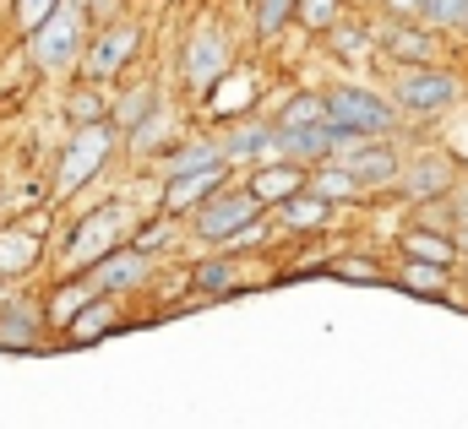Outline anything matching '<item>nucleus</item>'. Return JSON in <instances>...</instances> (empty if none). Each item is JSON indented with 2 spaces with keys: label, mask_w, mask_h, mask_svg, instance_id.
Wrapping results in <instances>:
<instances>
[{
  "label": "nucleus",
  "mask_w": 468,
  "mask_h": 429,
  "mask_svg": "<svg viewBox=\"0 0 468 429\" xmlns=\"http://www.w3.org/2000/svg\"><path fill=\"white\" fill-rule=\"evenodd\" d=\"M294 22V0H256V38H278Z\"/></svg>",
  "instance_id": "obj_21"
},
{
  "label": "nucleus",
  "mask_w": 468,
  "mask_h": 429,
  "mask_svg": "<svg viewBox=\"0 0 468 429\" xmlns=\"http://www.w3.org/2000/svg\"><path fill=\"white\" fill-rule=\"evenodd\" d=\"M120 147V125L115 120H88V125H77V136L60 147V174H55V191L60 196H77L104 163H110V152Z\"/></svg>",
  "instance_id": "obj_2"
},
{
  "label": "nucleus",
  "mask_w": 468,
  "mask_h": 429,
  "mask_svg": "<svg viewBox=\"0 0 468 429\" xmlns=\"http://www.w3.org/2000/svg\"><path fill=\"white\" fill-rule=\"evenodd\" d=\"M27 44H33V60H38L44 71L77 66V55H82V44H88V5H82V0H55L49 16L27 33Z\"/></svg>",
  "instance_id": "obj_1"
},
{
  "label": "nucleus",
  "mask_w": 468,
  "mask_h": 429,
  "mask_svg": "<svg viewBox=\"0 0 468 429\" xmlns=\"http://www.w3.org/2000/svg\"><path fill=\"white\" fill-rule=\"evenodd\" d=\"M409 256H420V261H441V267H452V239H431V228H409Z\"/></svg>",
  "instance_id": "obj_23"
},
{
  "label": "nucleus",
  "mask_w": 468,
  "mask_h": 429,
  "mask_svg": "<svg viewBox=\"0 0 468 429\" xmlns=\"http://www.w3.org/2000/svg\"><path fill=\"white\" fill-rule=\"evenodd\" d=\"M311 120H327L322 93H300V99H289V109L278 114V125H272V131H294V125H311Z\"/></svg>",
  "instance_id": "obj_22"
},
{
  "label": "nucleus",
  "mask_w": 468,
  "mask_h": 429,
  "mask_svg": "<svg viewBox=\"0 0 468 429\" xmlns=\"http://www.w3.org/2000/svg\"><path fill=\"white\" fill-rule=\"evenodd\" d=\"M147 277V250H136V245H125V250H104L99 261H88V288L93 294H125V288H136Z\"/></svg>",
  "instance_id": "obj_8"
},
{
  "label": "nucleus",
  "mask_w": 468,
  "mask_h": 429,
  "mask_svg": "<svg viewBox=\"0 0 468 429\" xmlns=\"http://www.w3.org/2000/svg\"><path fill=\"white\" fill-rule=\"evenodd\" d=\"M33 256H38V239L33 234H22V228H5L0 234V272H22V267H33Z\"/></svg>",
  "instance_id": "obj_19"
},
{
  "label": "nucleus",
  "mask_w": 468,
  "mask_h": 429,
  "mask_svg": "<svg viewBox=\"0 0 468 429\" xmlns=\"http://www.w3.org/2000/svg\"><path fill=\"white\" fill-rule=\"evenodd\" d=\"M305 191H316L322 202H354V196H365V185L354 180L344 163H322V158H316V174L305 180Z\"/></svg>",
  "instance_id": "obj_15"
},
{
  "label": "nucleus",
  "mask_w": 468,
  "mask_h": 429,
  "mask_svg": "<svg viewBox=\"0 0 468 429\" xmlns=\"http://www.w3.org/2000/svg\"><path fill=\"white\" fill-rule=\"evenodd\" d=\"M256 217H261V202H256L250 191H229V196L202 202L197 234H202L207 245H229L234 234H256Z\"/></svg>",
  "instance_id": "obj_4"
},
{
  "label": "nucleus",
  "mask_w": 468,
  "mask_h": 429,
  "mask_svg": "<svg viewBox=\"0 0 468 429\" xmlns=\"http://www.w3.org/2000/svg\"><path fill=\"white\" fill-rule=\"evenodd\" d=\"M82 299H93V288H88V283H82V288H66V294H55V305H49V316H55V321H71Z\"/></svg>",
  "instance_id": "obj_31"
},
{
  "label": "nucleus",
  "mask_w": 468,
  "mask_h": 429,
  "mask_svg": "<svg viewBox=\"0 0 468 429\" xmlns=\"http://www.w3.org/2000/svg\"><path fill=\"white\" fill-rule=\"evenodd\" d=\"M447 185H452V174H447L441 163L409 169V196H414V202H425V196H436V191H447Z\"/></svg>",
  "instance_id": "obj_24"
},
{
  "label": "nucleus",
  "mask_w": 468,
  "mask_h": 429,
  "mask_svg": "<svg viewBox=\"0 0 468 429\" xmlns=\"http://www.w3.org/2000/svg\"><path fill=\"white\" fill-rule=\"evenodd\" d=\"M33 316L27 310H11V316H0V348H33Z\"/></svg>",
  "instance_id": "obj_28"
},
{
  "label": "nucleus",
  "mask_w": 468,
  "mask_h": 429,
  "mask_svg": "<svg viewBox=\"0 0 468 429\" xmlns=\"http://www.w3.org/2000/svg\"><path fill=\"white\" fill-rule=\"evenodd\" d=\"M49 5H55V0H16V27H22V33H33V27L49 16Z\"/></svg>",
  "instance_id": "obj_32"
},
{
  "label": "nucleus",
  "mask_w": 468,
  "mask_h": 429,
  "mask_svg": "<svg viewBox=\"0 0 468 429\" xmlns=\"http://www.w3.org/2000/svg\"><path fill=\"white\" fill-rule=\"evenodd\" d=\"M344 141H354V136L344 125H333V120H311V125H294V131H272V147L283 158H327Z\"/></svg>",
  "instance_id": "obj_9"
},
{
  "label": "nucleus",
  "mask_w": 468,
  "mask_h": 429,
  "mask_svg": "<svg viewBox=\"0 0 468 429\" xmlns=\"http://www.w3.org/2000/svg\"><path fill=\"white\" fill-rule=\"evenodd\" d=\"M344 169H349L359 185H387V180H398V174H403V169H398V152H392V147H381V141H370V136L344 141Z\"/></svg>",
  "instance_id": "obj_11"
},
{
  "label": "nucleus",
  "mask_w": 468,
  "mask_h": 429,
  "mask_svg": "<svg viewBox=\"0 0 468 429\" xmlns=\"http://www.w3.org/2000/svg\"><path fill=\"white\" fill-rule=\"evenodd\" d=\"M197 283H202L207 294H224V288L234 283V261H207V267L197 272Z\"/></svg>",
  "instance_id": "obj_29"
},
{
  "label": "nucleus",
  "mask_w": 468,
  "mask_h": 429,
  "mask_svg": "<svg viewBox=\"0 0 468 429\" xmlns=\"http://www.w3.org/2000/svg\"><path fill=\"white\" fill-rule=\"evenodd\" d=\"M420 16H425L431 27H458V22L468 16V0H425Z\"/></svg>",
  "instance_id": "obj_27"
},
{
  "label": "nucleus",
  "mask_w": 468,
  "mask_h": 429,
  "mask_svg": "<svg viewBox=\"0 0 468 429\" xmlns=\"http://www.w3.org/2000/svg\"><path fill=\"white\" fill-rule=\"evenodd\" d=\"M153 104H158V93H153V88H142V93H131V99H125V109L115 114V125H131V120H136L142 109H153Z\"/></svg>",
  "instance_id": "obj_33"
},
{
  "label": "nucleus",
  "mask_w": 468,
  "mask_h": 429,
  "mask_svg": "<svg viewBox=\"0 0 468 429\" xmlns=\"http://www.w3.org/2000/svg\"><path fill=\"white\" fill-rule=\"evenodd\" d=\"M136 55V27H125V22H104V33L93 38V44H82V77L88 82H110L125 71V60Z\"/></svg>",
  "instance_id": "obj_6"
},
{
  "label": "nucleus",
  "mask_w": 468,
  "mask_h": 429,
  "mask_svg": "<svg viewBox=\"0 0 468 429\" xmlns=\"http://www.w3.org/2000/svg\"><path fill=\"white\" fill-rule=\"evenodd\" d=\"M120 228H125V213H120V207H99V213H88L82 223H77L71 245H66V267H88V261H99L104 250H115Z\"/></svg>",
  "instance_id": "obj_7"
},
{
  "label": "nucleus",
  "mask_w": 468,
  "mask_h": 429,
  "mask_svg": "<svg viewBox=\"0 0 468 429\" xmlns=\"http://www.w3.org/2000/svg\"><path fill=\"white\" fill-rule=\"evenodd\" d=\"M115 321H120L115 305H110L104 294H93V299H82V305H77V316H71V326H66V331H71V342H93L99 331H110Z\"/></svg>",
  "instance_id": "obj_17"
},
{
  "label": "nucleus",
  "mask_w": 468,
  "mask_h": 429,
  "mask_svg": "<svg viewBox=\"0 0 468 429\" xmlns=\"http://www.w3.org/2000/svg\"><path fill=\"white\" fill-rule=\"evenodd\" d=\"M93 88H99V82H88V88H77V93L66 99V114H71L77 125H88V120H104V99H99Z\"/></svg>",
  "instance_id": "obj_26"
},
{
  "label": "nucleus",
  "mask_w": 468,
  "mask_h": 429,
  "mask_svg": "<svg viewBox=\"0 0 468 429\" xmlns=\"http://www.w3.org/2000/svg\"><path fill=\"white\" fill-rule=\"evenodd\" d=\"M344 272H349V277H376V267H370V261H344Z\"/></svg>",
  "instance_id": "obj_36"
},
{
  "label": "nucleus",
  "mask_w": 468,
  "mask_h": 429,
  "mask_svg": "<svg viewBox=\"0 0 468 429\" xmlns=\"http://www.w3.org/2000/svg\"><path fill=\"white\" fill-rule=\"evenodd\" d=\"M381 5H387L392 16H420V5H425V0H381Z\"/></svg>",
  "instance_id": "obj_35"
},
{
  "label": "nucleus",
  "mask_w": 468,
  "mask_h": 429,
  "mask_svg": "<svg viewBox=\"0 0 468 429\" xmlns=\"http://www.w3.org/2000/svg\"><path fill=\"white\" fill-rule=\"evenodd\" d=\"M381 49H387L392 60H431V55H436V38H431L425 27H414L409 16H392V27L381 33Z\"/></svg>",
  "instance_id": "obj_13"
},
{
  "label": "nucleus",
  "mask_w": 468,
  "mask_h": 429,
  "mask_svg": "<svg viewBox=\"0 0 468 429\" xmlns=\"http://www.w3.org/2000/svg\"><path fill=\"white\" fill-rule=\"evenodd\" d=\"M218 185H224V163H207V169H186V174H169L164 207H169V213H191V207H202V202H207Z\"/></svg>",
  "instance_id": "obj_12"
},
{
  "label": "nucleus",
  "mask_w": 468,
  "mask_h": 429,
  "mask_svg": "<svg viewBox=\"0 0 468 429\" xmlns=\"http://www.w3.org/2000/svg\"><path fill=\"white\" fill-rule=\"evenodd\" d=\"M458 77H447V71H431V66H414V71H403L398 77V88H392V99L403 114H436V109L458 104Z\"/></svg>",
  "instance_id": "obj_5"
},
{
  "label": "nucleus",
  "mask_w": 468,
  "mask_h": 429,
  "mask_svg": "<svg viewBox=\"0 0 468 429\" xmlns=\"http://www.w3.org/2000/svg\"><path fill=\"white\" fill-rule=\"evenodd\" d=\"M403 283H409L414 294H441V288H447V267H441V261H420V256H409Z\"/></svg>",
  "instance_id": "obj_20"
},
{
  "label": "nucleus",
  "mask_w": 468,
  "mask_h": 429,
  "mask_svg": "<svg viewBox=\"0 0 468 429\" xmlns=\"http://www.w3.org/2000/svg\"><path fill=\"white\" fill-rule=\"evenodd\" d=\"M458 27H468V16H463V22H458Z\"/></svg>",
  "instance_id": "obj_37"
},
{
  "label": "nucleus",
  "mask_w": 468,
  "mask_h": 429,
  "mask_svg": "<svg viewBox=\"0 0 468 429\" xmlns=\"http://www.w3.org/2000/svg\"><path fill=\"white\" fill-rule=\"evenodd\" d=\"M338 11H344V0H294V16L305 27H316V33H327L338 22Z\"/></svg>",
  "instance_id": "obj_25"
},
{
  "label": "nucleus",
  "mask_w": 468,
  "mask_h": 429,
  "mask_svg": "<svg viewBox=\"0 0 468 429\" xmlns=\"http://www.w3.org/2000/svg\"><path fill=\"white\" fill-rule=\"evenodd\" d=\"M82 5H88V22H115L125 0H82Z\"/></svg>",
  "instance_id": "obj_34"
},
{
  "label": "nucleus",
  "mask_w": 468,
  "mask_h": 429,
  "mask_svg": "<svg viewBox=\"0 0 468 429\" xmlns=\"http://www.w3.org/2000/svg\"><path fill=\"white\" fill-rule=\"evenodd\" d=\"M327 33H333V49H338V55H365V49H370V38H365L359 27H338V22H333Z\"/></svg>",
  "instance_id": "obj_30"
},
{
  "label": "nucleus",
  "mask_w": 468,
  "mask_h": 429,
  "mask_svg": "<svg viewBox=\"0 0 468 429\" xmlns=\"http://www.w3.org/2000/svg\"><path fill=\"white\" fill-rule=\"evenodd\" d=\"M322 104H327V120L344 125L349 136H387L398 125V109L381 104L370 88H333L322 93Z\"/></svg>",
  "instance_id": "obj_3"
},
{
  "label": "nucleus",
  "mask_w": 468,
  "mask_h": 429,
  "mask_svg": "<svg viewBox=\"0 0 468 429\" xmlns=\"http://www.w3.org/2000/svg\"><path fill=\"white\" fill-rule=\"evenodd\" d=\"M300 185H305V169L289 158V163H267V169L250 180V196H256L261 207H278V202H283V196H294Z\"/></svg>",
  "instance_id": "obj_14"
},
{
  "label": "nucleus",
  "mask_w": 468,
  "mask_h": 429,
  "mask_svg": "<svg viewBox=\"0 0 468 429\" xmlns=\"http://www.w3.org/2000/svg\"><path fill=\"white\" fill-rule=\"evenodd\" d=\"M218 147H224V163H229V158H256V152L272 147V125H234Z\"/></svg>",
  "instance_id": "obj_18"
},
{
  "label": "nucleus",
  "mask_w": 468,
  "mask_h": 429,
  "mask_svg": "<svg viewBox=\"0 0 468 429\" xmlns=\"http://www.w3.org/2000/svg\"><path fill=\"white\" fill-rule=\"evenodd\" d=\"M327 213H333V202H322V196H316V191H305V185H300L294 196H283V202H278V217H283L289 228H322Z\"/></svg>",
  "instance_id": "obj_16"
},
{
  "label": "nucleus",
  "mask_w": 468,
  "mask_h": 429,
  "mask_svg": "<svg viewBox=\"0 0 468 429\" xmlns=\"http://www.w3.org/2000/svg\"><path fill=\"white\" fill-rule=\"evenodd\" d=\"M180 71H186V82H191L197 93H207L218 77H229V44H224V33H197V38L186 44Z\"/></svg>",
  "instance_id": "obj_10"
}]
</instances>
